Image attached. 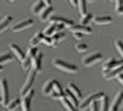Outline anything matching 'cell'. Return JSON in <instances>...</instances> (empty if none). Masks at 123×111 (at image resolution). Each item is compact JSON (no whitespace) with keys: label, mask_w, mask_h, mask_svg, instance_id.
Here are the masks:
<instances>
[{"label":"cell","mask_w":123,"mask_h":111,"mask_svg":"<svg viewBox=\"0 0 123 111\" xmlns=\"http://www.w3.org/2000/svg\"><path fill=\"white\" fill-rule=\"evenodd\" d=\"M53 65L62 70V72H64V73H69V74H74L78 72V67L73 63H69V62H65V60L63 59H59V58H55L53 59Z\"/></svg>","instance_id":"6da1fadb"},{"label":"cell","mask_w":123,"mask_h":111,"mask_svg":"<svg viewBox=\"0 0 123 111\" xmlns=\"http://www.w3.org/2000/svg\"><path fill=\"white\" fill-rule=\"evenodd\" d=\"M36 75H37V72L32 68V69H31L30 72H28V74H27V77H26V80H25V83H24L21 90H20V94H21L22 96H25V95L30 91V90H31V86H32V84H33V82H35Z\"/></svg>","instance_id":"7a4b0ae2"},{"label":"cell","mask_w":123,"mask_h":111,"mask_svg":"<svg viewBox=\"0 0 123 111\" xmlns=\"http://www.w3.org/2000/svg\"><path fill=\"white\" fill-rule=\"evenodd\" d=\"M104 96H105V93H102V91L89 95L86 99H84L83 101L80 103V105H79V110H80V111L86 110L92 103H94V101H98V100H102V98H104Z\"/></svg>","instance_id":"3957f363"},{"label":"cell","mask_w":123,"mask_h":111,"mask_svg":"<svg viewBox=\"0 0 123 111\" xmlns=\"http://www.w3.org/2000/svg\"><path fill=\"white\" fill-rule=\"evenodd\" d=\"M0 93H1V105L6 106L9 103V88L5 78L0 79Z\"/></svg>","instance_id":"277c9868"},{"label":"cell","mask_w":123,"mask_h":111,"mask_svg":"<svg viewBox=\"0 0 123 111\" xmlns=\"http://www.w3.org/2000/svg\"><path fill=\"white\" fill-rule=\"evenodd\" d=\"M121 65H123V59L117 60L115 57H111L110 59H107L104 63V65H102V72H108V70L117 68V67H121Z\"/></svg>","instance_id":"5b68a950"},{"label":"cell","mask_w":123,"mask_h":111,"mask_svg":"<svg viewBox=\"0 0 123 111\" xmlns=\"http://www.w3.org/2000/svg\"><path fill=\"white\" fill-rule=\"evenodd\" d=\"M32 25H33L32 19H25V20L18 21L17 24H15L14 26H11V31L12 32H18V31H22V30H25L27 27H31Z\"/></svg>","instance_id":"8992f818"},{"label":"cell","mask_w":123,"mask_h":111,"mask_svg":"<svg viewBox=\"0 0 123 111\" xmlns=\"http://www.w3.org/2000/svg\"><path fill=\"white\" fill-rule=\"evenodd\" d=\"M101 59H102V53L101 52H95V53L85 57L83 59V63H84L85 67H90V65H94L95 63H97Z\"/></svg>","instance_id":"52a82bcc"},{"label":"cell","mask_w":123,"mask_h":111,"mask_svg":"<svg viewBox=\"0 0 123 111\" xmlns=\"http://www.w3.org/2000/svg\"><path fill=\"white\" fill-rule=\"evenodd\" d=\"M33 95H35V91H33L32 89H31L25 96H22V101H21L22 111H31V103H32Z\"/></svg>","instance_id":"ba28073f"},{"label":"cell","mask_w":123,"mask_h":111,"mask_svg":"<svg viewBox=\"0 0 123 111\" xmlns=\"http://www.w3.org/2000/svg\"><path fill=\"white\" fill-rule=\"evenodd\" d=\"M49 22H53V24H63V25H65V27H73L75 24H74V21L73 20H69V19H65V17H63V16H50L49 17Z\"/></svg>","instance_id":"9c48e42d"},{"label":"cell","mask_w":123,"mask_h":111,"mask_svg":"<svg viewBox=\"0 0 123 111\" xmlns=\"http://www.w3.org/2000/svg\"><path fill=\"white\" fill-rule=\"evenodd\" d=\"M122 103H123V91H118L112 101V105L110 107V111H119L121 106H122Z\"/></svg>","instance_id":"30bf717a"},{"label":"cell","mask_w":123,"mask_h":111,"mask_svg":"<svg viewBox=\"0 0 123 111\" xmlns=\"http://www.w3.org/2000/svg\"><path fill=\"white\" fill-rule=\"evenodd\" d=\"M122 73H123V65L117 67V68H113V69L108 70V72H104V77H105V79L111 80V79L117 78V77H118L119 74H122Z\"/></svg>","instance_id":"8fae6325"},{"label":"cell","mask_w":123,"mask_h":111,"mask_svg":"<svg viewBox=\"0 0 123 111\" xmlns=\"http://www.w3.org/2000/svg\"><path fill=\"white\" fill-rule=\"evenodd\" d=\"M10 49H11V52L15 54V57L17 58V60H20V62H22V60L25 59L26 54L22 52V49L20 48L17 45H15V43H11V45H10Z\"/></svg>","instance_id":"7c38bea8"},{"label":"cell","mask_w":123,"mask_h":111,"mask_svg":"<svg viewBox=\"0 0 123 111\" xmlns=\"http://www.w3.org/2000/svg\"><path fill=\"white\" fill-rule=\"evenodd\" d=\"M70 30V32H81V33H91L92 32V30H91V27H89V26H85V25H74L73 27H70L69 28Z\"/></svg>","instance_id":"4fadbf2b"},{"label":"cell","mask_w":123,"mask_h":111,"mask_svg":"<svg viewBox=\"0 0 123 111\" xmlns=\"http://www.w3.org/2000/svg\"><path fill=\"white\" fill-rule=\"evenodd\" d=\"M44 6H46V3L43 1V0H38V1H36V3L32 5V7H31V11H32V14H35V15H39V14L46 9Z\"/></svg>","instance_id":"5bb4252c"},{"label":"cell","mask_w":123,"mask_h":111,"mask_svg":"<svg viewBox=\"0 0 123 111\" xmlns=\"http://www.w3.org/2000/svg\"><path fill=\"white\" fill-rule=\"evenodd\" d=\"M42 60H43V54L42 53H38L35 58H33V62H32V68L36 70V72H41L42 70Z\"/></svg>","instance_id":"9a60e30c"},{"label":"cell","mask_w":123,"mask_h":111,"mask_svg":"<svg viewBox=\"0 0 123 111\" xmlns=\"http://www.w3.org/2000/svg\"><path fill=\"white\" fill-rule=\"evenodd\" d=\"M54 82H55V79H49L44 83V85L42 88V91L44 95H50V93L54 90Z\"/></svg>","instance_id":"2e32d148"},{"label":"cell","mask_w":123,"mask_h":111,"mask_svg":"<svg viewBox=\"0 0 123 111\" xmlns=\"http://www.w3.org/2000/svg\"><path fill=\"white\" fill-rule=\"evenodd\" d=\"M53 11H54V7L52 5L47 6L43 11L39 14V20L41 21H47V20H49V17L52 16V14H53Z\"/></svg>","instance_id":"e0dca14e"},{"label":"cell","mask_w":123,"mask_h":111,"mask_svg":"<svg viewBox=\"0 0 123 111\" xmlns=\"http://www.w3.org/2000/svg\"><path fill=\"white\" fill-rule=\"evenodd\" d=\"M43 37H44V33L43 32H37L32 36V38L30 39V45L33 46V47H37L41 42L43 41Z\"/></svg>","instance_id":"ac0fdd59"},{"label":"cell","mask_w":123,"mask_h":111,"mask_svg":"<svg viewBox=\"0 0 123 111\" xmlns=\"http://www.w3.org/2000/svg\"><path fill=\"white\" fill-rule=\"evenodd\" d=\"M64 91H65V98L69 100V101H70L71 104H74V106H76V107L79 109V105H80V103H79V99H78V98H76L73 93L70 91L69 88H67V89L64 90Z\"/></svg>","instance_id":"d6986e66"},{"label":"cell","mask_w":123,"mask_h":111,"mask_svg":"<svg viewBox=\"0 0 123 111\" xmlns=\"http://www.w3.org/2000/svg\"><path fill=\"white\" fill-rule=\"evenodd\" d=\"M67 37V33L65 32H63V31H59V32H55L53 36H52V38H53V47H57L58 46V43L62 41V39H64Z\"/></svg>","instance_id":"ffe728a7"},{"label":"cell","mask_w":123,"mask_h":111,"mask_svg":"<svg viewBox=\"0 0 123 111\" xmlns=\"http://www.w3.org/2000/svg\"><path fill=\"white\" fill-rule=\"evenodd\" d=\"M94 22L96 25H107L112 22V17L111 16H98L94 19Z\"/></svg>","instance_id":"44dd1931"},{"label":"cell","mask_w":123,"mask_h":111,"mask_svg":"<svg viewBox=\"0 0 123 111\" xmlns=\"http://www.w3.org/2000/svg\"><path fill=\"white\" fill-rule=\"evenodd\" d=\"M11 21H12V16H10V15L3 17L1 22H0V32H4L5 30L10 26V22H11Z\"/></svg>","instance_id":"7402d4cb"},{"label":"cell","mask_w":123,"mask_h":111,"mask_svg":"<svg viewBox=\"0 0 123 111\" xmlns=\"http://www.w3.org/2000/svg\"><path fill=\"white\" fill-rule=\"evenodd\" d=\"M21 101H22V100H20V98H15V99L11 100V101H9L5 107H6L7 111H14V110L17 109V106L20 105V103H21Z\"/></svg>","instance_id":"603a6c76"},{"label":"cell","mask_w":123,"mask_h":111,"mask_svg":"<svg viewBox=\"0 0 123 111\" xmlns=\"http://www.w3.org/2000/svg\"><path fill=\"white\" fill-rule=\"evenodd\" d=\"M68 88H69V90H70V91L71 93H73L79 100H81V99H83V93H81V90L75 85V84H73V83H69L68 84Z\"/></svg>","instance_id":"cb8c5ba5"},{"label":"cell","mask_w":123,"mask_h":111,"mask_svg":"<svg viewBox=\"0 0 123 111\" xmlns=\"http://www.w3.org/2000/svg\"><path fill=\"white\" fill-rule=\"evenodd\" d=\"M86 1L87 0H78V9H79V14L81 15V17L85 16L87 14V9H86Z\"/></svg>","instance_id":"d4e9b609"},{"label":"cell","mask_w":123,"mask_h":111,"mask_svg":"<svg viewBox=\"0 0 123 111\" xmlns=\"http://www.w3.org/2000/svg\"><path fill=\"white\" fill-rule=\"evenodd\" d=\"M60 101H62V105L64 106V109H65L67 111H79L78 107L74 106V104H71L67 98H63V99L60 100Z\"/></svg>","instance_id":"484cf974"},{"label":"cell","mask_w":123,"mask_h":111,"mask_svg":"<svg viewBox=\"0 0 123 111\" xmlns=\"http://www.w3.org/2000/svg\"><path fill=\"white\" fill-rule=\"evenodd\" d=\"M57 27H58V25H57V24L50 22V24H49V26H47V27H46V30L43 31L44 36H53V35L58 31Z\"/></svg>","instance_id":"4316f807"},{"label":"cell","mask_w":123,"mask_h":111,"mask_svg":"<svg viewBox=\"0 0 123 111\" xmlns=\"http://www.w3.org/2000/svg\"><path fill=\"white\" fill-rule=\"evenodd\" d=\"M94 16H92V14H86L85 16H83V19H81V21H80V24L81 25H85V26H87L91 21H94Z\"/></svg>","instance_id":"83f0119b"},{"label":"cell","mask_w":123,"mask_h":111,"mask_svg":"<svg viewBox=\"0 0 123 111\" xmlns=\"http://www.w3.org/2000/svg\"><path fill=\"white\" fill-rule=\"evenodd\" d=\"M100 111H110L108 110V96L105 95L101 100V106H100Z\"/></svg>","instance_id":"f1b7e54d"},{"label":"cell","mask_w":123,"mask_h":111,"mask_svg":"<svg viewBox=\"0 0 123 111\" xmlns=\"http://www.w3.org/2000/svg\"><path fill=\"white\" fill-rule=\"evenodd\" d=\"M37 54H38V49H37V47H33V46H31V47L27 49V53H26V56L30 57L31 59H33Z\"/></svg>","instance_id":"f546056e"},{"label":"cell","mask_w":123,"mask_h":111,"mask_svg":"<svg viewBox=\"0 0 123 111\" xmlns=\"http://www.w3.org/2000/svg\"><path fill=\"white\" fill-rule=\"evenodd\" d=\"M32 62H33V59H31L30 57H25V59L21 62V65L24 69H30V67H32Z\"/></svg>","instance_id":"4dcf8cb0"},{"label":"cell","mask_w":123,"mask_h":111,"mask_svg":"<svg viewBox=\"0 0 123 111\" xmlns=\"http://www.w3.org/2000/svg\"><path fill=\"white\" fill-rule=\"evenodd\" d=\"M12 59V56L10 54V53H3L1 58H0V64H5L6 62H10V60Z\"/></svg>","instance_id":"1f68e13d"},{"label":"cell","mask_w":123,"mask_h":111,"mask_svg":"<svg viewBox=\"0 0 123 111\" xmlns=\"http://www.w3.org/2000/svg\"><path fill=\"white\" fill-rule=\"evenodd\" d=\"M49 96L52 98V99H59V100H62L63 98H65V91L64 93H58V91H55V90H53Z\"/></svg>","instance_id":"d6a6232c"},{"label":"cell","mask_w":123,"mask_h":111,"mask_svg":"<svg viewBox=\"0 0 123 111\" xmlns=\"http://www.w3.org/2000/svg\"><path fill=\"white\" fill-rule=\"evenodd\" d=\"M115 45H116V48H117V51H118L119 56L123 58V42L121 41V39H116Z\"/></svg>","instance_id":"836d02e7"},{"label":"cell","mask_w":123,"mask_h":111,"mask_svg":"<svg viewBox=\"0 0 123 111\" xmlns=\"http://www.w3.org/2000/svg\"><path fill=\"white\" fill-rule=\"evenodd\" d=\"M75 48H76V51H79V52H85V51H87V46H86L85 43H76V45H75Z\"/></svg>","instance_id":"e575fe53"},{"label":"cell","mask_w":123,"mask_h":111,"mask_svg":"<svg viewBox=\"0 0 123 111\" xmlns=\"http://www.w3.org/2000/svg\"><path fill=\"white\" fill-rule=\"evenodd\" d=\"M42 42L44 45H47V46H52L53 45V38H52V36H44Z\"/></svg>","instance_id":"d590c367"},{"label":"cell","mask_w":123,"mask_h":111,"mask_svg":"<svg viewBox=\"0 0 123 111\" xmlns=\"http://www.w3.org/2000/svg\"><path fill=\"white\" fill-rule=\"evenodd\" d=\"M54 90H55V91H58V93H64L63 88H62V85H60V84L57 82V80L54 82Z\"/></svg>","instance_id":"8d00e7d4"},{"label":"cell","mask_w":123,"mask_h":111,"mask_svg":"<svg viewBox=\"0 0 123 111\" xmlns=\"http://www.w3.org/2000/svg\"><path fill=\"white\" fill-rule=\"evenodd\" d=\"M98 101H94L91 105H90V111H100L98 110Z\"/></svg>","instance_id":"74e56055"},{"label":"cell","mask_w":123,"mask_h":111,"mask_svg":"<svg viewBox=\"0 0 123 111\" xmlns=\"http://www.w3.org/2000/svg\"><path fill=\"white\" fill-rule=\"evenodd\" d=\"M123 6V0H116V11L121 10Z\"/></svg>","instance_id":"f35d334b"},{"label":"cell","mask_w":123,"mask_h":111,"mask_svg":"<svg viewBox=\"0 0 123 111\" xmlns=\"http://www.w3.org/2000/svg\"><path fill=\"white\" fill-rule=\"evenodd\" d=\"M71 33H73V36L76 39H81V38H83V36H84V33H81V32H71Z\"/></svg>","instance_id":"ab89813d"},{"label":"cell","mask_w":123,"mask_h":111,"mask_svg":"<svg viewBox=\"0 0 123 111\" xmlns=\"http://www.w3.org/2000/svg\"><path fill=\"white\" fill-rule=\"evenodd\" d=\"M68 1H69L70 5H73V6H76L78 5V0H68Z\"/></svg>","instance_id":"60d3db41"},{"label":"cell","mask_w":123,"mask_h":111,"mask_svg":"<svg viewBox=\"0 0 123 111\" xmlns=\"http://www.w3.org/2000/svg\"><path fill=\"white\" fill-rule=\"evenodd\" d=\"M117 78H118V82H119V83L123 85V73H122V74H119Z\"/></svg>","instance_id":"b9f144b4"},{"label":"cell","mask_w":123,"mask_h":111,"mask_svg":"<svg viewBox=\"0 0 123 111\" xmlns=\"http://www.w3.org/2000/svg\"><path fill=\"white\" fill-rule=\"evenodd\" d=\"M43 1L46 3L47 6H50V4H52V0H43Z\"/></svg>","instance_id":"7bdbcfd3"},{"label":"cell","mask_w":123,"mask_h":111,"mask_svg":"<svg viewBox=\"0 0 123 111\" xmlns=\"http://www.w3.org/2000/svg\"><path fill=\"white\" fill-rule=\"evenodd\" d=\"M117 13H118L119 15H123V6H122V9H121V10H118V11H117Z\"/></svg>","instance_id":"ee69618b"},{"label":"cell","mask_w":123,"mask_h":111,"mask_svg":"<svg viewBox=\"0 0 123 111\" xmlns=\"http://www.w3.org/2000/svg\"><path fill=\"white\" fill-rule=\"evenodd\" d=\"M87 1H89V3H92V1H95V0H87Z\"/></svg>","instance_id":"f6af8a7d"},{"label":"cell","mask_w":123,"mask_h":111,"mask_svg":"<svg viewBox=\"0 0 123 111\" xmlns=\"http://www.w3.org/2000/svg\"><path fill=\"white\" fill-rule=\"evenodd\" d=\"M9 1H11V3H14V1H15V0H9Z\"/></svg>","instance_id":"bcb514c9"},{"label":"cell","mask_w":123,"mask_h":111,"mask_svg":"<svg viewBox=\"0 0 123 111\" xmlns=\"http://www.w3.org/2000/svg\"><path fill=\"white\" fill-rule=\"evenodd\" d=\"M4 111H7V110H4Z\"/></svg>","instance_id":"7dc6e473"},{"label":"cell","mask_w":123,"mask_h":111,"mask_svg":"<svg viewBox=\"0 0 123 111\" xmlns=\"http://www.w3.org/2000/svg\"><path fill=\"white\" fill-rule=\"evenodd\" d=\"M111 1H112V0H111Z\"/></svg>","instance_id":"c3c4849f"}]
</instances>
